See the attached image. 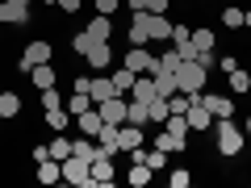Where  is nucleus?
<instances>
[{"instance_id": "obj_1", "label": "nucleus", "mask_w": 251, "mask_h": 188, "mask_svg": "<svg viewBox=\"0 0 251 188\" xmlns=\"http://www.w3.org/2000/svg\"><path fill=\"white\" fill-rule=\"evenodd\" d=\"M205 80H209V67H201L197 59H180V67H176V88L184 92V96L205 92Z\"/></svg>"}, {"instance_id": "obj_2", "label": "nucleus", "mask_w": 251, "mask_h": 188, "mask_svg": "<svg viewBox=\"0 0 251 188\" xmlns=\"http://www.w3.org/2000/svg\"><path fill=\"white\" fill-rule=\"evenodd\" d=\"M243 146H247V134H243L239 125H230V117H226V121H218V151H222L226 159H234Z\"/></svg>"}, {"instance_id": "obj_3", "label": "nucleus", "mask_w": 251, "mask_h": 188, "mask_svg": "<svg viewBox=\"0 0 251 188\" xmlns=\"http://www.w3.org/2000/svg\"><path fill=\"white\" fill-rule=\"evenodd\" d=\"M63 180H67V184H75V188H92V163L67 155V159H63Z\"/></svg>"}, {"instance_id": "obj_4", "label": "nucleus", "mask_w": 251, "mask_h": 188, "mask_svg": "<svg viewBox=\"0 0 251 188\" xmlns=\"http://www.w3.org/2000/svg\"><path fill=\"white\" fill-rule=\"evenodd\" d=\"M188 130H193V134H201V130H209V125H214V113H209L205 105H201V92H193V96H188Z\"/></svg>"}, {"instance_id": "obj_5", "label": "nucleus", "mask_w": 251, "mask_h": 188, "mask_svg": "<svg viewBox=\"0 0 251 188\" xmlns=\"http://www.w3.org/2000/svg\"><path fill=\"white\" fill-rule=\"evenodd\" d=\"M29 0H0V25H25Z\"/></svg>"}, {"instance_id": "obj_6", "label": "nucleus", "mask_w": 251, "mask_h": 188, "mask_svg": "<svg viewBox=\"0 0 251 188\" xmlns=\"http://www.w3.org/2000/svg\"><path fill=\"white\" fill-rule=\"evenodd\" d=\"M38 63H50V42H29L25 46V50H21V59H17V67H21V71H34V67H38Z\"/></svg>"}, {"instance_id": "obj_7", "label": "nucleus", "mask_w": 251, "mask_h": 188, "mask_svg": "<svg viewBox=\"0 0 251 188\" xmlns=\"http://www.w3.org/2000/svg\"><path fill=\"white\" fill-rule=\"evenodd\" d=\"M126 105H130L126 96H109V100H100V105H97V113H100V121H105V125H126Z\"/></svg>"}, {"instance_id": "obj_8", "label": "nucleus", "mask_w": 251, "mask_h": 188, "mask_svg": "<svg viewBox=\"0 0 251 188\" xmlns=\"http://www.w3.org/2000/svg\"><path fill=\"white\" fill-rule=\"evenodd\" d=\"M143 25H147V38L151 42H168L172 38V21L163 13H143Z\"/></svg>"}, {"instance_id": "obj_9", "label": "nucleus", "mask_w": 251, "mask_h": 188, "mask_svg": "<svg viewBox=\"0 0 251 188\" xmlns=\"http://www.w3.org/2000/svg\"><path fill=\"white\" fill-rule=\"evenodd\" d=\"M151 54H147V46H130V50H126V59H122V67H130V71L134 75H147L151 71Z\"/></svg>"}, {"instance_id": "obj_10", "label": "nucleus", "mask_w": 251, "mask_h": 188, "mask_svg": "<svg viewBox=\"0 0 251 188\" xmlns=\"http://www.w3.org/2000/svg\"><path fill=\"white\" fill-rule=\"evenodd\" d=\"M201 105L214 113V121H226V117L234 113V100L230 96H214V92H201Z\"/></svg>"}, {"instance_id": "obj_11", "label": "nucleus", "mask_w": 251, "mask_h": 188, "mask_svg": "<svg viewBox=\"0 0 251 188\" xmlns=\"http://www.w3.org/2000/svg\"><path fill=\"white\" fill-rule=\"evenodd\" d=\"M88 96H92V105H100V100H109V96H122V92H117L113 75H92V88H88Z\"/></svg>"}, {"instance_id": "obj_12", "label": "nucleus", "mask_w": 251, "mask_h": 188, "mask_svg": "<svg viewBox=\"0 0 251 188\" xmlns=\"http://www.w3.org/2000/svg\"><path fill=\"white\" fill-rule=\"evenodd\" d=\"M159 96V88H155V75L147 71V75H138L134 80V88H130V100H143V105H151V100Z\"/></svg>"}, {"instance_id": "obj_13", "label": "nucleus", "mask_w": 251, "mask_h": 188, "mask_svg": "<svg viewBox=\"0 0 251 188\" xmlns=\"http://www.w3.org/2000/svg\"><path fill=\"white\" fill-rule=\"evenodd\" d=\"M84 59H88L92 71H105L109 63H113V46H109V42H92V50L84 54Z\"/></svg>"}, {"instance_id": "obj_14", "label": "nucleus", "mask_w": 251, "mask_h": 188, "mask_svg": "<svg viewBox=\"0 0 251 188\" xmlns=\"http://www.w3.org/2000/svg\"><path fill=\"white\" fill-rule=\"evenodd\" d=\"M92 184L97 188L113 184V159H109V155H97V159H92Z\"/></svg>"}, {"instance_id": "obj_15", "label": "nucleus", "mask_w": 251, "mask_h": 188, "mask_svg": "<svg viewBox=\"0 0 251 188\" xmlns=\"http://www.w3.org/2000/svg\"><path fill=\"white\" fill-rule=\"evenodd\" d=\"M97 151H100V155H109V159L122 151V142H117V125H100V134H97Z\"/></svg>"}, {"instance_id": "obj_16", "label": "nucleus", "mask_w": 251, "mask_h": 188, "mask_svg": "<svg viewBox=\"0 0 251 188\" xmlns=\"http://www.w3.org/2000/svg\"><path fill=\"white\" fill-rule=\"evenodd\" d=\"M117 142H122V151H134V146H143L147 138H143V125H117Z\"/></svg>"}, {"instance_id": "obj_17", "label": "nucleus", "mask_w": 251, "mask_h": 188, "mask_svg": "<svg viewBox=\"0 0 251 188\" xmlns=\"http://www.w3.org/2000/svg\"><path fill=\"white\" fill-rule=\"evenodd\" d=\"M29 80H34V88L42 92V88H54V80H59V71H54L50 63H38L34 71H29Z\"/></svg>"}, {"instance_id": "obj_18", "label": "nucleus", "mask_w": 251, "mask_h": 188, "mask_svg": "<svg viewBox=\"0 0 251 188\" xmlns=\"http://www.w3.org/2000/svg\"><path fill=\"white\" fill-rule=\"evenodd\" d=\"M75 121H80V130H84L88 138H97V134H100V125H105V121H100V113H97V105H92V109H84V113L75 117Z\"/></svg>"}, {"instance_id": "obj_19", "label": "nucleus", "mask_w": 251, "mask_h": 188, "mask_svg": "<svg viewBox=\"0 0 251 188\" xmlns=\"http://www.w3.org/2000/svg\"><path fill=\"white\" fill-rule=\"evenodd\" d=\"M88 34L97 38V42H109V38H113V21H109L105 13H97V17L88 21Z\"/></svg>"}, {"instance_id": "obj_20", "label": "nucleus", "mask_w": 251, "mask_h": 188, "mask_svg": "<svg viewBox=\"0 0 251 188\" xmlns=\"http://www.w3.org/2000/svg\"><path fill=\"white\" fill-rule=\"evenodd\" d=\"M38 180H42V184H59L63 180V163L59 159H42L38 163Z\"/></svg>"}, {"instance_id": "obj_21", "label": "nucleus", "mask_w": 251, "mask_h": 188, "mask_svg": "<svg viewBox=\"0 0 251 188\" xmlns=\"http://www.w3.org/2000/svg\"><path fill=\"white\" fill-rule=\"evenodd\" d=\"M46 125H50L54 134H63V130L72 125V113H67V105H59V109H46Z\"/></svg>"}, {"instance_id": "obj_22", "label": "nucleus", "mask_w": 251, "mask_h": 188, "mask_svg": "<svg viewBox=\"0 0 251 188\" xmlns=\"http://www.w3.org/2000/svg\"><path fill=\"white\" fill-rule=\"evenodd\" d=\"M126 121H130V125H147V121H151V105L130 100V105H126Z\"/></svg>"}, {"instance_id": "obj_23", "label": "nucleus", "mask_w": 251, "mask_h": 188, "mask_svg": "<svg viewBox=\"0 0 251 188\" xmlns=\"http://www.w3.org/2000/svg\"><path fill=\"white\" fill-rule=\"evenodd\" d=\"M155 146H159V151H168V155H180V151H184V138H176V134H172V130H159V138H155Z\"/></svg>"}, {"instance_id": "obj_24", "label": "nucleus", "mask_w": 251, "mask_h": 188, "mask_svg": "<svg viewBox=\"0 0 251 188\" xmlns=\"http://www.w3.org/2000/svg\"><path fill=\"white\" fill-rule=\"evenodd\" d=\"M72 155H75V159H88V163H92V159L100 155V151H97V138H88V134H84L80 142H72Z\"/></svg>"}, {"instance_id": "obj_25", "label": "nucleus", "mask_w": 251, "mask_h": 188, "mask_svg": "<svg viewBox=\"0 0 251 188\" xmlns=\"http://www.w3.org/2000/svg\"><path fill=\"white\" fill-rule=\"evenodd\" d=\"M21 113V96L17 92H0V117L9 121V117H17Z\"/></svg>"}, {"instance_id": "obj_26", "label": "nucleus", "mask_w": 251, "mask_h": 188, "mask_svg": "<svg viewBox=\"0 0 251 188\" xmlns=\"http://www.w3.org/2000/svg\"><path fill=\"white\" fill-rule=\"evenodd\" d=\"M151 176H155V171L147 167V163H134V167H130V176H126V180H130V188H147V184H151Z\"/></svg>"}, {"instance_id": "obj_27", "label": "nucleus", "mask_w": 251, "mask_h": 188, "mask_svg": "<svg viewBox=\"0 0 251 188\" xmlns=\"http://www.w3.org/2000/svg\"><path fill=\"white\" fill-rule=\"evenodd\" d=\"M163 130H172L176 138H184V142H188V117H184V113H168V121H163Z\"/></svg>"}, {"instance_id": "obj_28", "label": "nucleus", "mask_w": 251, "mask_h": 188, "mask_svg": "<svg viewBox=\"0 0 251 188\" xmlns=\"http://www.w3.org/2000/svg\"><path fill=\"white\" fill-rule=\"evenodd\" d=\"M143 163H147L151 171H163V167H168V151H159V146H151V151H143Z\"/></svg>"}, {"instance_id": "obj_29", "label": "nucleus", "mask_w": 251, "mask_h": 188, "mask_svg": "<svg viewBox=\"0 0 251 188\" xmlns=\"http://www.w3.org/2000/svg\"><path fill=\"white\" fill-rule=\"evenodd\" d=\"M230 92H239V96H243V92H251V71L234 67V71H230Z\"/></svg>"}, {"instance_id": "obj_30", "label": "nucleus", "mask_w": 251, "mask_h": 188, "mask_svg": "<svg viewBox=\"0 0 251 188\" xmlns=\"http://www.w3.org/2000/svg\"><path fill=\"white\" fill-rule=\"evenodd\" d=\"M134 80H138V75L130 71V67H117V71H113V84H117V92H122V96L134 88Z\"/></svg>"}, {"instance_id": "obj_31", "label": "nucleus", "mask_w": 251, "mask_h": 188, "mask_svg": "<svg viewBox=\"0 0 251 188\" xmlns=\"http://www.w3.org/2000/svg\"><path fill=\"white\" fill-rule=\"evenodd\" d=\"M84 109H92V96H88V92H72V100H67V113L80 117Z\"/></svg>"}, {"instance_id": "obj_32", "label": "nucleus", "mask_w": 251, "mask_h": 188, "mask_svg": "<svg viewBox=\"0 0 251 188\" xmlns=\"http://www.w3.org/2000/svg\"><path fill=\"white\" fill-rule=\"evenodd\" d=\"M193 46H197V54L214 50V29H193Z\"/></svg>"}, {"instance_id": "obj_33", "label": "nucleus", "mask_w": 251, "mask_h": 188, "mask_svg": "<svg viewBox=\"0 0 251 188\" xmlns=\"http://www.w3.org/2000/svg\"><path fill=\"white\" fill-rule=\"evenodd\" d=\"M46 151H50V159H59V163H63V159H67V155H72V142H67V138L59 134V138H54V142H46Z\"/></svg>"}, {"instance_id": "obj_34", "label": "nucleus", "mask_w": 251, "mask_h": 188, "mask_svg": "<svg viewBox=\"0 0 251 188\" xmlns=\"http://www.w3.org/2000/svg\"><path fill=\"white\" fill-rule=\"evenodd\" d=\"M168 121V96H155L151 100V125H163Z\"/></svg>"}, {"instance_id": "obj_35", "label": "nucleus", "mask_w": 251, "mask_h": 188, "mask_svg": "<svg viewBox=\"0 0 251 188\" xmlns=\"http://www.w3.org/2000/svg\"><path fill=\"white\" fill-rule=\"evenodd\" d=\"M92 42H97V38H92L88 29H80V34L72 38V50H75V54H88V50H92Z\"/></svg>"}, {"instance_id": "obj_36", "label": "nucleus", "mask_w": 251, "mask_h": 188, "mask_svg": "<svg viewBox=\"0 0 251 188\" xmlns=\"http://www.w3.org/2000/svg\"><path fill=\"white\" fill-rule=\"evenodd\" d=\"M155 63L168 67V71H176V67H180V50H176V46H172V50H159V59H155Z\"/></svg>"}, {"instance_id": "obj_37", "label": "nucleus", "mask_w": 251, "mask_h": 188, "mask_svg": "<svg viewBox=\"0 0 251 188\" xmlns=\"http://www.w3.org/2000/svg\"><path fill=\"white\" fill-rule=\"evenodd\" d=\"M168 180H172V188H188V184H193V171L176 167V171H168Z\"/></svg>"}, {"instance_id": "obj_38", "label": "nucleus", "mask_w": 251, "mask_h": 188, "mask_svg": "<svg viewBox=\"0 0 251 188\" xmlns=\"http://www.w3.org/2000/svg\"><path fill=\"white\" fill-rule=\"evenodd\" d=\"M222 21L226 29H243V9H222Z\"/></svg>"}, {"instance_id": "obj_39", "label": "nucleus", "mask_w": 251, "mask_h": 188, "mask_svg": "<svg viewBox=\"0 0 251 188\" xmlns=\"http://www.w3.org/2000/svg\"><path fill=\"white\" fill-rule=\"evenodd\" d=\"M38 100H42V109H59V105H63L54 88H42V92H38Z\"/></svg>"}, {"instance_id": "obj_40", "label": "nucleus", "mask_w": 251, "mask_h": 188, "mask_svg": "<svg viewBox=\"0 0 251 188\" xmlns=\"http://www.w3.org/2000/svg\"><path fill=\"white\" fill-rule=\"evenodd\" d=\"M97 4V13H105V17H113L117 9H122V0H92Z\"/></svg>"}, {"instance_id": "obj_41", "label": "nucleus", "mask_w": 251, "mask_h": 188, "mask_svg": "<svg viewBox=\"0 0 251 188\" xmlns=\"http://www.w3.org/2000/svg\"><path fill=\"white\" fill-rule=\"evenodd\" d=\"M188 34H193L188 25H172V38H168V42H172V46H180V42H188Z\"/></svg>"}, {"instance_id": "obj_42", "label": "nucleus", "mask_w": 251, "mask_h": 188, "mask_svg": "<svg viewBox=\"0 0 251 188\" xmlns=\"http://www.w3.org/2000/svg\"><path fill=\"white\" fill-rule=\"evenodd\" d=\"M218 67H222V71H226V75H230V71H234V67H239V59H234V54H222V59H218Z\"/></svg>"}, {"instance_id": "obj_43", "label": "nucleus", "mask_w": 251, "mask_h": 188, "mask_svg": "<svg viewBox=\"0 0 251 188\" xmlns=\"http://www.w3.org/2000/svg\"><path fill=\"white\" fill-rule=\"evenodd\" d=\"M92 88V75H75V84H72V92H88Z\"/></svg>"}, {"instance_id": "obj_44", "label": "nucleus", "mask_w": 251, "mask_h": 188, "mask_svg": "<svg viewBox=\"0 0 251 188\" xmlns=\"http://www.w3.org/2000/svg\"><path fill=\"white\" fill-rule=\"evenodd\" d=\"M59 9H63V13H80L84 0H59Z\"/></svg>"}, {"instance_id": "obj_45", "label": "nucleus", "mask_w": 251, "mask_h": 188, "mask_svg": "<svg viewBox=\"0 0 251 188\" xmlns=\"http://www.w3.org/2000/svg\"><path fill=\"white\" fill-rule=\"evenodd\" d=\"M172 0H147V13H168Z\"/></svg>"}, {"instance_id": "obj_46", "label": "nucleus", "mask_w": 251, "mask_h": 188, "mask_svg": "<svg viewBox=\"0 0 251 188\" xmlns=\"http://www.w3.org/2000/svg\"><path fill=\"white\" fill-rule=\"evenodd\" d=\"M126 9H130V13H143V9H147V0H126Z\"/></svg>"}, {"instance_id": "obj_47", "label": "nucleus", "mask_w": 251, "mask_h": 188, "mask_svg": "<svg viewBox=\"0 0 251 188\" xmlns=\"http://www.w3.org/2000/svg\"><path fill=\"white\" fill-rule=\"evenodd\" d=\"M243 29H251V9H243Z\"/></svg>"}, {"instance_id": "obj_48", "label": "nucleus", "mask_w": 251, "mask_h": 188, "mask_svg": "<svg viewBox=\"0 0 251 188\" xmlns=\"http://www.w3.org/2000/svg\"><path fill=\"white\" fill-rule=\"evenodd\" d=\"M243 134H247V142H251V117H247V130H243Z\"/></svg>"}, {"instance_id": "obj_49", "label": "nucleus", "mask_w": 251, "mask_h": 188, "mask_svg": "<svg viewBox=\"0 0 251 188\" xmlns=\"http://www.w3.org/2000/svg\"><path fill=\"white\" fill-rule=\"evenodd\" d=\"M42 4H59V0H42Z\"/></svg>"}, {"instance_id": "obj_50", "label": "nucleus", "mask_w": 251, "mask_h": 188, "mask_svg": "<svg viewBox=\"0 0 251 188\" xmlns=\"http://www.w3.org/2000/svg\"><path fill=\"white\" fill-rule=\"evenodd\" d=\"M0 121H4V117H0Z\"/></svg>"}]
</instances>
